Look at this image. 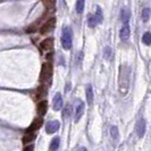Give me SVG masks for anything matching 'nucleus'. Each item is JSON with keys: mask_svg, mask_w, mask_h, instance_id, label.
<instances>
[{"mask_svg": "<svg viewBox=\"0 0 151 151\" xmlns=\"http://www.w3.org/2000/svg\"><path fill=\"white\" fill-rule=\"evenodd\" d=\"M86 100H87L89 105L93 103V90H92V86L91 85L86 86Z\"/></svg>", "mask_w": 151, "mask_h": 151, "instance_id": "ddd939ff", "label": "nucleus"}, {"mask_svg": "<svg viewBox=\"0 0 151 151\" xmlns=\"http://www.w3.org/2000/svg\"><path fill=\"white\" fill-rule=\"evenodd\" d=\"M55 2H56V0H42L43 6H44L47 9H51V8H54Z\"/></svg>", "mask_w": 151, "mask_h": 151, "instance_id": "6ab92c4d", "label": "nucleus"}, {"mask_svg": "<svg viewBox=\"0 0 151 151\" xmlns=\"http://www.w3.org/2000/svg\"><path fill=\"white\" fill-rule=\"evenodd\" d=\"M84 2H85V0H77L76 1V11L78 14H81L84 9Z\"/></svg>", "mask_w": 151, "mask_h": 151, "instance_id": "a211bd4d", "label": "nucleus"}, {"mask_svg": "<svg viewBox=\"0 0 151 151\" xmlns=\"http://www.w3.org/2000/svg\"><path fill=\"white\" fill-rule=\"evenodd\" d=\"M59 126H60V124H59L58 120L49 122V123H47V125H45V132H47L48 134L56 133V132L59 129Z\"/></svg>", "mask_w": 151, "mask_h": 151, "instance_id": "423d86ee", "label": "nucleus"}, {"mask_svg": "<svg viewBox=\"0 0 151 151\" xmlns=\"http://www.w3.org/2000/svg\"><path fill=\"white\" fill-rule=\"evenodd\" d=\"M129 11L123 9L122 10V21L124 23H129Z\"/></svg>", "mask_w": 151, "mask_h": 151, "instance_id": "5701e85b", "label": "nucleus"}, {"mask_svg": "<svg viewBox=\"0 0 151 151\" xmlns=\"http://www.w3.org/2000/svg\"><path fill=\"white\" fill-rule=\"evenodd\" d=\"M135 132H136L139 138H143V135L145 133V120L143 118L138 120V123L135 125Z\"/></svg>", "mask_w": 151, "mask_h": 151, "instance_id": "39448f33", "label": "nucleus"}, {"mask_svg": "<svg viewBox=\"0 0 151 151\" xmlns=\"http://www.w3.org/2000/svg\"><path fill=\"white\" fill-rule=\"evenodd\" d=\"M55 25H56V18H55V17L49 18V20L41 26L40 33H41V34H47V33H49L55 27Z\"/></svg>", "mask_w": 151, "mask_h": 151, "instance_id": "20e7f679", "label": "nucleus"}, {"mask_svg": "<svg viewBox=\"0 0 151 151\" xmlns=\"http://www.w3.org/2000/svg\"><path fill=\"white\" fill-rule=\"evenodd\" d=\"M142 42L147 45H150L151 44V33L150 32H147L143 34L142 36Z\"/></svg>", "mask_w": 151, "mask_h": 151, "instance_id": "f3484780", "label": "nucleus"}, {"mask_svg": "<svg viewBox=\"0 0 151 151\" xmlns=\"http://www.w3.org/2000/svg\"><path fill=\"white\" fill-rule=\"evenodd\" d=\"M34 139H35V133H33V132H26L25 135H24V138H23V142L24 143H30Z\"/></svg>", "mask_w": 151, "mask_h": 151, "instance_id": "4468645a", "label": "nucleus"}, {"mask_svg": "<svg viewBox=\"0 0 151 151\" xmlns=\"http://www.w3.org/2000/svg\"><path fill=\"white\" fill-rule=\"evenodd\" d=\"M150 15H151V10L150 8H144L142 10V20L143 22H148L149 18H150Z\"/></svg>", "mask_w": 151, "mask_h": 151, "instance_id": "2eb2a0df", "label": "nucleus"}, {"mask_svg": "<svg viewBox=\"0 0 151 151\" xmlns=\"http://www.w3.org/2000/svg\"><path fill=\"white\" fill-rule=\"evenodd\" d=\"M103 56L106 59H110L111 58V49L109 47H106L105 50H103Z\"/></svg>", "mask_w": 151, "mask_h": 151, "instance_id": "b1692460", "label": "nucleus"}, {"mask_svg": "<svg viewBox=\"0 0 151 151\" xmlns=\"http://www.w3.org/2000/svg\"><path fill=\"white\" fill-rule=\"evenodd\" d=\"M119 36H120L122 41H127V40H129V23H124L123 27L120 29Z\"/></svg>", "mask_w": 151, "mask_h": 151, "instance_id": "1a4fd4ad", "label": "nucleus"}, {"mask_svg": "<svg viewBox=\"0 0 151 151\" xmlns=\"http://www.w3.org/2000/svg\"><path fill=\"white\" fill-rule=\"evenodd\" d=\"M52 45H54V39L52 38L44 39L42 42H41V44H40L41 49H43V50H50L52 48Z\"/></svg>", "mask_w": 151, "mask_h": 151, "instance_id": "f8f14e48", "label": "nucleus"}, {"mask_svg": "<svg viewBox=\"0 0 151 151\" xmlns=\"http://www.w3.org/2000/svg\"><path fill=\"white\" fill-rule=\"evenodd\" d=\"M129 75H131V69L127 65H122L119 69V78H118V86L119 92L125 96L129 91Z\"/></svg>", "mask_w": 151, "mask_h": 151, "instance_id": "f257e3e1", "label": "nucleus"}, {"mask_svg": "<svg viewBox=\"0 0 151 151\" xmlns=\"http://www.w3.org/2000/svg\"><path fill=\"white\" fill-rule=\"evenodd\" d=\"M80 151H86V149H85V148H81V149H80Z\"/></svg>", "mask_w": 151, "mask_h": 151, "instance_id": "bb28decb", "label": "nucleus"}, {"mask_svg": "<svg viewBox=\"0 0 151 151\" xmlns=\"http://www.w3.org/2000/svg\"><path fill=\"white\" fill-rule=\"evenodd\" d=\"M42 124H43V118L38 117V118H35L33 120V123L30 125V127L26 129V132H33V133H34L36 129H39L42 126Z\"/></svg>", "mask_w": 151, "mask_h": 151, "instance_id": "6e6552de", "label": "nucleus"}, {"mask_svg": "<svg viewBox=\"0 0 151 151\" xmlns=\"http://www.w3.org/2000/svg\"><path fill=\"white\" fill-rule=\"evenodd\" d=\"M44 94H45V87H44V86H40L39 90H38V96H36V97L40 98V97H42V96H44Z\"/></svg>", "mask_w": 151, "mask_h": 151, "instance_id": "393cba45", "label": "nucleus"}, {"mask_svg": "<svg viewBox=\"0 0 151 151\" xmlns=\"http://www.w3.org/2000/svg\"><path fill=\"white\" fill-rule=\"evenodd\" d=\"M63 107V98H62V94L60 93H56V96L54 97V105H52V108L54 110L58 111L60 110Z\"/></svg>", "mask_w": 151, "mask_h": 151, "instance_id": "9d476101", "label": "nucleus"}, {"mask_svg": "<svg viewBox=\"0 0 151 151\" xmlns=\"http://www.w3.org/2000/svg\"><path fill=\"white\" fill-rule=\"evenodd\" d=\"M47 110H48V102H47L45 100L40 101V102L38 103V107H36L38 114H39L40 116H44L45 113H47Z\"/></svg>", "mask_w": 151, "mask_h": 151, "instance_id": "9b49d317", "label": "nucleus"}, {"mask_svg": "<svg viewBox=\"0 0 151 151\" xmlns=\"http://www.w3.org/2000/svg\"><path fill=\"white\" fill-rule=\"evenodd\" d=\"M94 17H96L98 23H102V21H103V15H102V11H101V8H100V7L97 8V14H96Z\"/></svg>", "mask_w": 151, "mask_h": 151, "instance_id": "412c9836", "label": "nucleus"}, {"mask_svg": "<svg viewBox=\"0 0 151 151\" xmlns=\"http://www.w3.org/2000/svg\"><path fill=\"white\" fill-rule=\"evenodd\" d=\"M72 39H73V32L72 29L68 26H65L63 30V35H62V44L65 50H69L72 47Z\"/></svg>", "mask_w": 151, "mask_h": 151, "instance_id": "f03ea898", "label": "nucleus"}, {"mask_svg": "<svg viewBox=\"0 0 151 151\" xmlns=\"http://www.w3.org/2000/svg\"><path fill=\"white\" fill-rule=\"evenodd\" d=\"M59 143H60V141H59V138H55L54 140L51 141V143H50V150L51 151H56L58 148H59Z\"/></svg>", "mask_w": 151, "mask_h": 151, "instance_id": "dca6fc26", "label": "nucleus"}, {"mask_svg": "<svg viewBox=\"0 0 151 151\" xmlns=\"http://www.w3.org/2000/svg\"><path fill=\"white\" fill-rule=\"evenodd\" d=\"M97 24H98V22H97V20H96V17L91 15V16L89 17V20H87V25H89V27L93 29V27H96Z\"/></svg>", "mask_w": 151, "mask_h": 151, "instance_id": "aec40b11", "label": "nucleus"}, {"mask_svg": "<svg viewBox=\"0 0 151 151\" xmlns=\"http://www.w3.org/2000/svg\"><path fill=\"white\" fill-rule=\"evenodd\" d=\"M52 76V65L50 63H44L41 68V73H40V81L41 82H48Z\"/></svg>", "mask_w": 151, "mask_h": 151, "instance_id": "7ed1b4c3", "label": "nucleus"}, {"mask_svg": "<svg viewBox=\"0 0 151 151\" xmlns=\"http://www.w3.org/2000/svg\"><path fill=\"white\" fill-rule=\"evenodd\" d=\"M110 134H111V138L114 140H118V129L116 126H113L110 129Z\"/></svg>", "mask_w": 151, "mask_h": 151, "instance_id": "4be33fe9", "label": "nucleus"}, {"mask_svg": "<svg viewBox=\"0 0 151 151\" xmlns=\"http://www.w3.org/2000/svg\"><path fill=\"white\" fill-rule=\"evenodd\" d=\"M33 149H34L33 145H29V147H26V148L24 149V151H33Z\"/></svg>", "mask_w": 151, "mask_h": 151, "instance_id": "a878e982", "label": "nucleus"}, {"mask_svg": "<svg viewBox=\"0 0 151 151\" xmlns=\"http://www.w3.org/2000/svg\"><path fill=\"white\" fill-rule=\"evenodd\" d=\"M83 113H84V103H83V101L80 100V101H77V105L75 108V123H77L81 119Z\"/></svg>", "mask_w": 151, "mask_h": 151, "instance_id": "0eeeda50", "label": "nucleus"}]
</instances>
